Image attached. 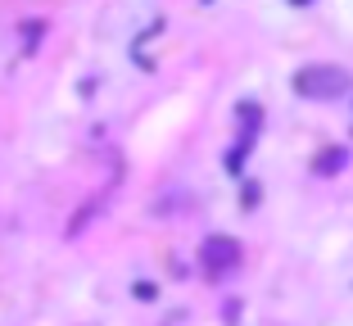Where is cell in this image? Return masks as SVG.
<instances>
[{
	"label": "cell",
	"mask_w": 353,
	"mask_h": 326,
	"mask_svg": "<svg viewBox=\"0 0 353 326\" xmlns=\"http://www.w3.org/2000/svg\"><path fill=\"white\" fill-rule=\"evenodd\" d=\"M294 86H299L303 95H312V100H335V95H344L349 77H344L340 68H303Z\"/></svg>",
	"instance_id": "1"
},
{
	"label": "cell",
	"mask_w": 353,
	"mask_h": 326,
	"mask_svg": "<svg viewBox=\"0 0 353 326\" xmlns=\"http://www.w3.org/2000/svg\"><path fill=\"white\" fill-rule=\"evenodd\" d=\"M340 163H344V150H335V154L326 159V163H317V168H322V172H335V168H340Z\"/></svg>",
	"instance_id": "3"
},
{
	"label": "cell",
	"mask_w": 353,
	"mask_h": 326,
	"mask_svg": "<svg viewBox=\"0 0 353 326\" xmlns=\"http://www.w3.org/2000/svg\"><path fill=\"white\" fill-rule=\"evenodd\" d=\"M204 267H208L213 276L240 267V245L231 241V236H208V241H204Z\"/></svg>",
	"instance_id": "2"
}]
</instances>
